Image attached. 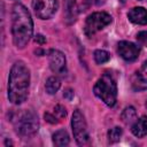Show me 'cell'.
<instances>
[{"mask_svg":"<svg viewBox=\"0 0 147 147\" xmlns=\"http://www.w3.org/2000/svg\"><path fill=\"white\" fill-rule=\"evenodd\" d=\"M30 71L24 62L17 61L11 67L8 80V99L14 105L23 103L29 95Z\"/></svg>","mask_w":147,"mask_h":147,"instance_id":"obj_1","label":"cell"},{"mask_svg":"<svg viewBox=\"0 0 147 147\" xmlns=\"http://www.w3.org/2000/svg\"><path fill=\"white\" fill-rule=\"evenodd\" d=\"M33 22L30 11L22 3H16L11 11V36L17 48L26 46L32 37Z\"/></svg>","mask_w":147,"mask_h":147,"instance_id":"obj_2","label":"cell"},{"mask_svg":"<svg viewBox=\"0 0 147 147\" xmlns=\"http://www.w3.org/2000/svg\"><path fill=\"white\" fill-rule=\"evenodd\" d=\"M93 92L107 106L113 107L115 105L117 98V85L109 74H105L98 79L93 87Z\"/></svg>","mask_w":147,"mask_h":147,"instance_id":"obj_3","label":"cell"},{"mask_svg":"<svg viewBox=\"0 0 147 147\" xmlns=\"http://www.w3.org/2000/svg\"><path fill=\"white\" fill-rule=\"evenodd\" d=\"M14 126L17 134H20L21 137H32L37 133L39 129L38 116L33 110H24L20 113L14 119Z\"/></svg>","mask_w":147,"mask_h":147,"instance_id":"obj_4","label":"cell"},{"mask_svg":"<svg viewBox=\"0 0 147 147\" xmlns=\"http://www.w3.org/2000/svg\"><path fill=\"white\" fill-rule=\"evenodd\" d=\"M110 22H111V16L109 14H107L105 11L93 13L85 21L84 32H85L86 36L91 37L95 32L102 30L105 26H107L108 24H110Z\"/></svg>","mask_w":147,"mask_h":147,"instance_id":"obj_5","label":"cell"},{"mask_svg":"<svg viewBox=\"0 0 147 147\" xmlns=\"http://www.w3.org/2000/svg\"><path fill=\"white\" fill-rule=\"evenodd\" d=\"M71 126L74 137L78 145L83 146L88 142V132H87V125L84 115L79 110H75L71 118Z\"/></svg>","mask_w":147,"mask_h":147,"instance_id":"obj_6","label":"cell"},{"mask_svg":"<svg viewBox=\"0 0 147 147\" xmlns=\"http://www.w3.org/2000/svg\"><path fill=\"white\" fill-rule=\"evenodd\" d=\"M57 0H32V8L37 17L41 20L51 18L57 10Z\"/></svg>","mask_w":147,"mask_h":147,"instance_id":"obj_7","label":"cell"},{"mask_svg":"<svg viewBox=\"0 0 147 147\" xmlns=\"http://www.w3.org/2000/svg\"><path fill=\"white\" fill-rule=\"evenodd\" d=\"M48 60H49V67L53 72L62 76L65 75L67 72L65 56L62 52L57 49H51L48 52Z\"/></svg>","mask_w":147,"mask_h":147,"instance_id":"obj_8","label":"cell"},{"mask_svg":"<svg viewBox=\"0 0 147 147\" xmlns=\"http://www.w3.org/2000/svg\"><path fill=\"white\" fill-rule=\"evenodd\" d=\"M117 52L125 61H134L139 56V48L131 41H119L117 45Z\"/></svg>","mask_w":147,"mask_h":147,"instance_id":"obj_9","label":"cell"},{"mask_svg":"<svg viewBox=\"0 0 147 147\" xmlns=\"http://www.w3.org/2000/svg\"><path fill=\"white\" fill-rule=\"evenodd\" d=\"M131 85L134 91L147 90V61H145L142 65L134 72L131 78Z\"/></svg>","mask_w":147,"mask_h":147,"instance_id":"obj_10","label":"cell"},{"mask_svg":"<svg viewBox=\"0 0 147 147\" xmlns=\"http://www.w3.org/2000/svg\"><path fill=\"white\" fill-rule=\"evenodd\" d=\"M127 17L134 24L146 25L147 24V9L142 7H134L127 13Z\"/></svg>","mask_w":147,"mask_h":147,"instance_id":"obj_11","label":"cell"},{"mask_svg":"<svg viewBox=\"0 0 147 147\" xmlns=\"http://www.w3.org/2000/svg\"><path fill=\"white\" fill-rule=\"evenodd\" d=\"M132 133L138 137L142 138L147 136V116H142L139 119H137L132 125Z\"/></svg>","mask_w":147,"mask_h":147,"instance_id":"obj_12","label":"cell"},{"mask_svg":"<svg viewBox=\"0 0 147 147\" xmlns=\"http://www.w3.org/2000/svg\"><path fill=\"white\" fill-rule=\"evenodd\" d=\"M69 141H70L69 134L65 130H59L53 134V142L55 146H59V147L67 146Z\"/></svg>","mask_w":147,"mask_h":147,"instance_id":"obj_13","label":"cell"},{"mask_svg":"<svg viewBox=\"0 0 147 147\" xmlns=\"http://www.w3.org/2000/svg\"><path fill=\"white\" fill-rule=\"evenodd\" d=\"M61 86V82L57 77H49L47 80H46V84H45V88H46V92L48 94H55L59 88Z\"/></svg>","mask_w":147,"mask_h":147,"instance_id":"obj_14","label":"cell"},{"mask_svg":"<svg viewBox=\"0 0 147 147\" xmlns=\"http://www.w3.org/2000/svg\"><path fill=\"white\" fill-rule=\"evenodd\" d=\"M64 10L67 20L75 21L76 17V0H64Z\"/></svg>","mask_w":147,"mask_h":147,"instance_id":"obj_15","label":"cell"},{"mask_svg":"<svg viewBox=\"0 0 147 147\" xmlns=\"http://www.w3.org/2000/svg\"><path fill=\"white\" fill-rule=\"evenodd\" d=\"M136 116H137L136 109L133 107H127V108L124 109V111L122 113V116L121 117H122V121L125 124H130V123H132L136 119Z\"/></svg>","mask_w":147,"mask_h":147,"instance_id":"obj_16","label":"cell"},{"mask_svg":"<svg viewBox=\"0 0 147 147\" xmlns=\"http://www.w3.org/2000/svg\"><path fill=\"white\" fill-rule=\"evenodd\" d=\"M122 133H123V131H122V129L118 127V126H115V127L110 129V130L108 131V140H109V142H111V144H113V142H117V141L121 139Z\"/></svg>","mask_w":147,"mask_h":147,"instance_id":"obj_17","label":"cell"},{"mask_svg":"<svg viewBox=\"0 0 147 147\" xmlns=\"http://www.w3.org/2000/svg\"><path fill=\"white\" fill-rule=\"evenodd\" d=\"M93 55H94V60H95V62L99 63V64H102V63L109 61V59H110L109 53L106 52V51H103V49H98V51H95Z\"/></svg>","mask_w":147,"mask_h":147,"instance_id":"obj_18","label":"cell"},{"mask_svg":"<svg viewBox=\"0 0 147 147\" xmlns=\"http://www.w3.org/2000/svg\"><path fill=\"white\" fill-rule=\"evenodd\" d=\"M54 115H55V116H56L59 119L64 118V117L67 116V110H65V108H64L63 106L57 105V106L54 108Z\"/></svg>","mask_w":147,"mask_h":147,"instance_id":"obj_19","label":"cell"},{"mask_svg":"<svg viewBox=\"0 0 147 147\" xmlns=\"http://www.w3.org/2000/svg\"><path fill=\"white\" fill-rule=\"evenodd\" d=\"M137 39H138V41H139L141 45H144V46L147 47V31H141V32H139V33L137 34Z\"/></svg>","mask_w":147,"mask_h":147,"instance_id":"obj_20","label":"cell"},{"mask_svg":"<svg viewBox=\"0 0 147 147\" xmlns=\"http://www.w3.org/2000/svg\"><path fill=\"white\" fill-rule=\"evenodd\" d=\"M45 119L47 121V122H49V123H52V124H55V123H57V117L55 116V115H51L49 113H46L45 114Z\"/></svg>","mask_w":147,"mask_h":147,"instance_id":"obj_21","label":"cell"},{"mask_svg":"<svg viewBox=\"0 0 147 147\" xmlns=\"http://www.w3.org/2000/svg\"><path fill=\"white\" fill-rule=\"evenodd\" d=\"M63 96H64V99H67V100H71V99L74 98V91L70 90V88H67V90L64 91V93H63Z\"/></svg>","mask_w":147,"mask_h":147,"instance_id":"obj_22","label":"cell"},{"mask_svg":"<svg viewBox=\"0 0 147 147\" xmlns=\"http://www.w3.org/2000/svg\"><path fill=\"white\" fill-rule=\"evenodd\" d=\"M34 41L38 42L39 45H42V44L46 42V38H45L42 34H37V36L34 37Z\"/></svg>","mask_w":147,"mask_h":147,"instance_id":"obj_23","label":"cell"},{"mask_svg":"<svg viewBox=\"0 0 147 147\" xmlns=\"http://www.w3.org/2000/svg\"><path fill=\"white\" fill-rule=\"evenodd\" d=\"M146 107H147V101H146Z\"/></svg>","mask_w":147,"mask_h":147,"instance_id":"obj_24","label":"cell"}]
</instances>
